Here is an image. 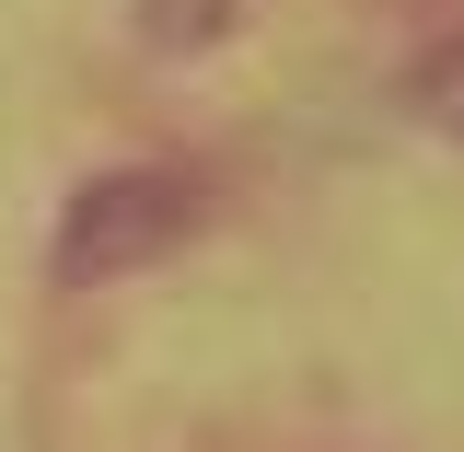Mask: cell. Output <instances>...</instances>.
<instances>
[{"instance_id": "cell-1", "label": "cell", "mask_w": 464, "mask_h": 452, "mask_svg": "<svg viewBox=\"0 0 464 452\" xmlns=\"http://www.w3.org/2000/svg\"><path fill=\"white\" fill-rule=\"evenodd\" d=\"M198 221H209V174L198 163H116V174H93V186L58 209L47 267H58V290H105V279L163 267Z\"/></svg>"}, {"instance_id": "cell-2", "label": "cell", "mask_w": 464, "mask_h": 452, "mask_svg": "<svg viewBox=\"0 0 464 452\" xmlns=\"http://www.w3.org/2000/svg\"><path fill=\"white\" fill-rule=\"evenodd\" d=\"M418 105H430V116H441V128L464 139V47H441L430 70H418Z\"/></svg>"}]
</instances>
